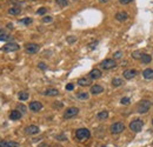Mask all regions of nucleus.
Masks as SVG:
<instances>
[{
  "label": "nucleus",
  "mask_w": 153,
  "mask_h": 147,
  "mask_svg": "<svg viewBox=\"0 0 153 147\" xmlns=\"http://www.w3.org/2000/svg\"><path fill=\"white\" fill-rule=\"evenodd\" d=\"M89 137H91V132L87 128H78L75 131V138L79 141H85L89 139Z\"/></svg>",
  "instance_id": "f257e3e1"
},
{
  "label": "nucleus",
  "mask_w": 153,
  "mask_h": 147,
  "mask_svg": "<svg viewBox=\"0 0 153 147\" xmlns=\"http://www.w3.org/2000/svg\"><path fill=\"white\" fill-rule=\"evenodd\" d=\"M150 108H151V102L148 100H141L137 106V112L140 114H144V113H147Z\"/></svg>",
  "instance_id": "f03ea898"
},
{
  "label": "nucleus",
  "mask_w": 153,
  "mask_h": 147,
  "mask_svg": "<svg viewBox=\"0 0 153 147\" xmlns=\"http://www.w3.org/2000/svg\"><path fill=\"white\" fill-rule=\"evenodd\" d=\"M124 130H125V125L122 124V123H114L110 127V131H111L112 134H119Z\"/></svg>",
  "instance_id": "7ed1b4c3"
},
{
  "label": "nucleus",
  "mask_w": 153,
  "mask_h": 147,
  "mask_svg": "<svg viewBox=\"0 0 153 147\" xmlns=\"http://www.w3.org/2000/svg\"><path fill=\"white\" fill-rule=\"evenodd\" d=\"M100 66L103 70H112L117 66V63H115L114 59H105L104 61H101Z\"/></svg>",
  "instance_id": "20e7f679"
},
{
  "label": "nucleus",
  "mask_w": 153,
  "mask_h": 147,
  "mask_svg": "<svg viewBox=\"0 0 153 147\" xmlns=\"http://www.w3.org/2000/svg\"><path fill=\"white\" fill-rule=\"evenodd\" d=\"M143 126H144V124H143V121H141L140 119H134V120H132L131 124H130V128H131L133 132H140L141 128H143Z\"/></svg>",
  "instance_id": "39448f33"
},
{
  "label": "nucleus",
  "mask_w": 153,
  "mask_h": 147,
  "mask_svg": "<svg viewBox=\"0 0 153 147\" xmlns=\"http://www.w3.org/2000/svg\"><path fill=\"white\" fill-rule=\"evenodd\" d=\"M78 113H79V108H77V107H68L64 112V119H71V118L75 116Z\"/></svg>",
  "instance_id": "423d86ee"
},
{
  "label": "nucleus",
  "mask_w": 153,
  "mask_h": 147,
  "mask_svg": "<svg viewBox=\"0 0 153 147\" xmlns=\"http://www.w3.org/2000/svg\"><path fill=\"white\" fill-rule=\"evenodd\" d=\"M20 47H19V45L18 44H15V42H7L6 45H4V47L1 48L3 49V52H5V53H8V52H14V51H18Z\"/></svg>",
  "instance_id": "0eeeda50"
},
{
  "label": "nucleus",
  "mask_w": 153,
  "mask_h": 147,
  "mask_svg": "<svg viewBox=\"0 0 153 147\" xmlns=\"http://www.w3.org/2000/svg\"><path fill=\"white\" fill-rule=\"evenodd\" d=\"M25 49L28 54H36L38 51H39V45L38 44H26L25 46Z\"/></svg>",
  "instance_id": "6e6552de"
},
{
  "label": "nucleus",
  "mask_w": 153,
  "mask_h": 147,
  "mask_svg": "<svg viewBox=\"0 0 153 147\" xmlns=\"http://www.w3.org/2000/svg\"><path fill=\"white\" fill-rule=\"evenodd\" d=\"M39 127L36 126V125H29L25 128V133L28 134V135H34V134H38L39 133Z\"/></svg>",
  "instance_id": "1a4fd4ad"
},
{
  "label": "nucleus",
  "mask_w": 153,
  "mask_h": 147,
  "mask_svg": "<svg viewBox=\"0 0 153 147\" xmlns=\"http://www.w3.org/2000/svg\"><path fill=\"white\" fill-rule=\"evenodd\" d=\"M29 109L32 111V112H39L41 108H43V104L39 102V101H32L29 104Z\"/></svg>",
  "instance_id": "9d476101"
},
{
  "label": "nucleus",
  "mask_w": 153,
  "mask_h": 147,
  "mask_svg": "<svg viewBox=\"0 0 153 147\" xmlns=\"http://www.w3.org/2000/svg\"><path fill=\"white\" fill-rule=\"evenodd\" d=\"M122 75H124L125 79L130 80V79H133V78L137 75V71L133 70V68H131V70H125L124 73H122Z\"/></svg>",
  "instance_id": "9b49d317"
},
{
  "label": "nucleus",
  "mask_w": 153,
  "mask_h": 147,
  "mask_svg": "<svg viewBox=\"0 0 153 147\" xmlns=\"http://www.w3.org/2000/svg\"><path fill=\"white\" fill-rule=\"evenodd\" d=\"M89 92L92 93V94H100V93H103L104 92V87L103 86H100V85H93L91 87V90H89Z\"/></svg>",
  "instance_id": "f8f14e48"
},
{
  "label": "nucleus",
  "mask_w": 153,
  "mask_h": 147,
  "mask_svg": "<svg viewBox=\"0 0 153 147\" xmlns=\"http://www.w3.org/2000/svg\"><path fill=\"white\" fill-rule=\"evenodd\" d=\"M101 71L100 70H98V68H94V70H92L91 72H89V79H92V80H96V79H99V78H101Z\"/></svg>",
  "instance_id": "ddd939ff"
},
{
  "label": "nucleus",
  "mask_w": 153,
  "mask_h": 147,
  "mask_svg": "<svg viewBox=\"0 0 153 147\" xmlns=\"http://www.w3.org/2000/svg\"><path fill=\"white\" fill-rule=\"evenodd\" d=\"M139 60L141 61V64H144V65H147V64H150V63L152 61V56H151L150 54L141 53V56H140V59H139Z\"/></svg>",
  "instance_id": "4468645a"
},
{
  "label": "nucleus",
  "mask_w": 153,
  "mask_h": 147,
  "mask_svg": "<svg viewBox=\"0 0 153 147\" xmlns=\"http://www.w3.org/2000/svg\"><path fill=\"white\" fill-rule=\"evenodd\" d=\"M115 19H117L118 21H125V20L129 19V14H127L126 12H124V11L118 12V13L115 14Z\"/></svg>",
  "instance_id": "2eb2a0df"
},
{
  "label": "nucleus",
  "mask_w": 153,
  "mask_h": 147,
  "mask_svg": "<svg viewBox=\"0 0 153 147\" xmlns=\"http://www.w3.org/2000/svg\"><path fill=\"white\" fill-rule=\"evenodd\" d=\"M21 113L18 111V109H15V111H12L11 113H10V119L11 120H19L20 118H21Z\"/></svg>",
  "instance_id": "dca6fc26"
},
{
  "label": "nucleus",
  "mask_w": 153,
  "mask_h": 147,
  "mask_svg": "<svg viewBox=\"0 0 153 147\" xmlns=\"http://www.w3.org/2000/svg\"><path fill=\"white\" fill-rule=\"evenodd\" d=\"M59 94V91L55 90V88H48L44 92V95H47V97H55Z\"/></svg>",
  "instance_id": "f3484780"
},
{
  "label": "nucleus",
  "mask_w": 153,
  "mask_h": 147,
  "mask_svg": "<svg viewBox=\"0 0 153 147\" xmlns=\"http://www.w3.org/2000/svg\"><path fill=\"white\" fill-rule=\"evenodd\" d=\"M91 79L89 78H80L79 80H78V85L79 86H82V87H85V86H89L91 85Z\"/></svg>",
  "instance_id": "a211bd4d"
},
{
  "label": "nucleus",
  "mask_w": 153,
  "mask_h": 147,
  "mask_svg": "<svg viewBox=\"0 0 153 147\" xmlns=\"http://www.w3.org/2000/svg\"><path fill=\"white\" fill-rule=\"evenodd\" d=\"M143 77H144L145 79H147V80L152 79V78H153V70H152V68H146V70H144V71H143Z\"/></svg>",
  "instance_id": "6ab92c4d"
},
{
  "label": "nucleus",
  "mask_w": 153,
  "mask_h": 147,
  "mask_svg": "<svg viewBox=\"0 0 153 147\" xmlns=\"http://www.w3.org/2000/svg\"><path fill=\"white\" fill-rule=\"evenodd\" d=\"M20 12H21V8L18 6H13V7L8 8V13L12 15H18V14H20Z\"/></svg>",
  "instance_id": "aec40b11"
},
{
  "label": "nucleus",
  "mask_w": 153,
  "mask_h": 147,
  "mask_svg": "<svg viewBox=\"0 0 153 147\" xmlns=\"http://www.w3.org/2000/svg\"><path fill=\"white\" fill-rule=\"evenodd\" d=\"M97 118L99 120H105V119H107V118H108V112L107 111H101V112L98 113Z\"/></svg>",
  "instance_id": "412c9836"
},
{
  "label": "nucleus",
  "mask_w": 153,
  "mask_h": 147,
  "mask_svg": "<svg viewBox=\"0 0 153 147\" xmlns=\"http://www.w3.org/2000/svg\"><path fill=\"white\" fill-rule=\"evenodd\" d=\"M122 84H124V81H122V79H120V78H113V79H112V85H113L114 87H119V86H121Z\"/></svg>",
  "instance_id": "4be33fe9"
},
{
  "label": "nucleus",
  "mask_w": 153,
  "mask_h": 147,
  "mask_svg": "<svg viewBox=\"0 0 153 147\" xmlns=\"http://www.w3.org/2000/svg\"><path fill=\"white\" fill-rule=\"evenodd\" d=\"M88 93H86V92H79V93H77V98L78 99H80V100H87L88 99Z\"/></svg>",
  "instance_id": "5701e85b"
},
{
  "label": "nucleus",
  "mask_w": 153,
  "mask_h": 147,
  "mask_svg": "<svg viewBox=\"0 0 153 147\" xmlns=\"http://www.w3.org/2000/svg\"><path fill=\"white\" fill-rule=\"evenodd\" d=\"M28 97H29V95H28L27 92H20V93L18 94V98H19L20 101H25V100H27Z\"/></svg>",
  "instance_id": "b1692460"
},
{
  "label": "nucleus",
  "mask_w": 153,
  "mask_h": 147,
  "mask_svg": "<svg viewBox=\"0 0 153 147\" xmlns=\"http://www.w3.org/2000/svg\"><path fill=\"white\" fill-rule=\"evenodd\" d=\"M13 39L12 36H8V34H1L0 36V41H11Z\"/></svg>",
  "instance_id": "393cba45"
},
{
  "label": "nucleus",
  "mask_w": 153,
  "mask_h": 147,
  "mask_svg": "<svg viewBox=\"0 0 153 147\" xmlns=\"http://www.w3.org/2000/svg\"><path fill=\"white\" fill-rule=\"evenodd\" d=\"M19 22H21V24H24V25H29V24H32V19L31 18H24V19H21V20H19Z\"/></svg>",
  "instance_id": "a878e982"
},
{
  "label": "nucleus",
  "mask_w": 153,
  "mask_h": 147,
  "mask_svg": "<svg viewBox=\"0 0 153 147\" xmlns=\"http://www.w3.org/2000/svg\"><path fill=\"white\" fill-rule=\"evenodd\" d=\"M57 4L60 6V7H65L67 6V0H55Z\"/></svg>",
  "instance_id": "bb28decb"
},
{
  "label": "nucleus",
  "mask_w": 153,
  "mask_h": 147,
  "mask_svg": "<svg viewBox=\"0 0 153 147\" xmlns=\"http://www.w3.org/2000/svg\"><path fill=\"white\" fill-rule=\"evenodd\" d=\"M18 111L21 113V114H25L26 113V106H24V105H18Z\"/></svg>",
  "instance_id": "cd10ccee"
},
{
  "label": "nucleus",
  "mask_w": 153,
  "mask_h": 147,
  "mask_svg": "<svg viewBox=\"0 0 153 147\" xmlns=\"http://www.w3.org/2000/svg\"><path fill=\"white\" fill-rule=\"evenodd\" d=\"M7 147H19V144L17 141H7Z\"/></svg>",
  "instance_id": "c85d7f7f"
},
{
  "label": "nucleus",
  "mask_w": 153,
  "mask_h": 147,
  "mask_svg": "<svg viewBox=\"0 0 153 147\" xmlns=\"http://www.w3.org/2000/svg\"><path fill=\"white\" fill-rule=\"evenodd\" d=\"M130 101H131V100H130L129 97H124V98H122V99L120 100V102H121L122 105H127V104H130Z\"/></svg>",
  "instance_id": "c756f323"
},
{
  "label": "nucleus",
  "mask_w": 153,
  "mask_h": 147,
  "mask_svg": "<svg viewBox=\"0 0 153 147\" xmlns=\"http://www.w3.org/2000/svg\"><path fill=\"white\" fill-rule=\"evenodd\" d=\"M55 139H57V140H59V141H66V140H67L66 135H64V134H60V135H57V137H55Z\"/></svg>",
  "instance_id": "7c9ffc66"
},
{
  "label": "nucleus",
  "mask_w": 153,
  "mask_h": 147,
  "mask_svg": "<svg viewBox=\"0 0 153 147\" xmlns=\"http://www.w3.org/2000/svg\"><path fill=\"white\" fill-rule=\"evenodd\" d=\"M140 56H141V53L138 52V51H136V52L132 53V58L133 59H140Z\"/></svg>",
  "instance_id": "2f4dec72"
},
{
  "label": "nucleus",
  "mask_w": 153,
  "mask_h": 147,
  "mask_svg": "<svg viewBox=\"0 0 153 147\" xmlns=\"http://www.w3.org/2000/svg\"><path fill=\"white\" fill-rule=\"evenodd\" d=\"M122 56V52H120V51H118V52H115L114 54H113V58L114 59H120Z\"/></svg>",
  "instance_id": "473e14b6"
},
{
  "label": "nucleus",
  "mask_w": 153,
  "mask_h": 147,
  "mask_svg": "<svg viewBox=\"0 0 153 147\" xmlns=\"http://www.w3.org/2000/svg\"><path fill=\"white\" fill-rule=\"evenodd\" d=\"M46 12H47V8H45V7H41V8H39V10L37 11L38 14H45Z\"/></svg>",
  "instance_id": "72a5a7b5"
},
{
  "label": "nucleus",
  "mask_w": 153,
  "mask_h": 147,
  "mask_svg": "<svg viewBox=\"0 0 153 147\" xmlns=\"http://www.w3.org/2000/svg\"><path fill=\"white\" fill-rule=\"evenodd\" d=\"M52 20H53L52 17H44V18H43V22H45V24H46V22H51Z\"/></svg>",
  "instance_id": "f704fd0d"
},
{
  "label": "nucleus",
  "mask_w": 153,
  "mask_h": 147,
  "mask_svg": "<svg viewBox=\"0 0 153 147\" xmlns=\"http://www.w3.org/2000/svg\"><path fill=\"white\" fill-rule=\"evenodd\" d=\"M67 41H68L70 44H73V42L77 41V38H75V37H68V38H67Z\"/></svg>",
  "instance_id": "c9c22d12"
},
{
  "label": "nucleus",
  "mask_w": 153,
  "mask_h": 147,
  "mask_svg": "<svg viewBox=\"0 0 153 147\" xmlns=\"http://www.w3.org/2000/svg\"><path fill=\"white\" fill-rule=\"evenodd\" d=\"M73 88H74V85H73V84H67V85H66V90H67V91H72Z\"/></svg>",
  "instance_id": "e433bc0d"
},
{
  "label": "nucleus",
  "mask_w": 153,
  "mask_h": 147,
  "mask_svg": "<svg viewBox=\"0 0 153 147\" xmlns=\"http://www.w3.org/2000/svg\"><path fill=\"white\" fill-rule=\"evenodd\" d=\"M38 67L41 68V70H46V68H47V66H46L44 63H39V64H38Z\"/></svg>",
  "instance_id": "4c0bfd02"
},
{
  "label": "nucleus",
  "mask_w": 153,
  "mask_h": 147,
  "mask_svg": "<svg viewBox=\"0 0 153 147\" xmlns=\"http://www.w3.org/2000/svg\"><path fill=\"white\" fill-rule=\"evenodd\" d=\"M120 1V4H122V5H126V4H130L132 0H119Z\"/></svg>",
  "instance_id": "58836bf2"
},
{
  "label": "nucleus",
  "mask_w": 153,
  "mask_h": 147,
  "mask_svg": "<svg viewBox=\"0 0 153 147\" xmlns=\"http://www.w3.org/2000/svg\"><path fill=\"white\" fill-rule=\"evenodd\" d=\"M0 147H7V141L1 140V141H0Z\"/></svg>",
  "instance_id": "ea45409f"
},
{
  "label": "nucleus",
  "mask_w": 153,
  "mask_h": 147,
  "mask_svg": "<svg viewBox=\"0 0 153 147\" xmlns=\"http://www.w3.org/2000/svg\"><path fill=\"white\" fill-rule=\"evenodd\" d=\"M97 44H98V41H94V42H92V44H91V45H89V47H91V48H94V47H96V45H97Z\"/></svg>",
  "instance_id": "a19ab883"
},
{
  "label": "nucleus",
  "mask_w": 153,
  "mask_h": 147,
  "mask_svg": "<svg viewBox=\"0 0 153 147\" xmlns=\"http://www.w3.org/2000/svg\"><path fill=\"white\" fill-rule=\"evenodd\" d=\"M38 147H50V146H48L47 144H45V142H43V144H40V145H39Z\"/></svg>",
  "instance_id": "79ce46f5"
},
{
  "label": "nucleus",
  "mask_w": 153,
  "mask_h": 147,
  "mask_svg": "<svg viewBox=\"0 0 153 147\" xmlns=\"http://www.w3.org/2000/svg\"><path fill=\"white\" fill-rule=\"evenodd\" d=\"M99 1H100V3H107L108 0H99Z\"/></svg>",
  "instance_id": "37998d69"
},
{
  "label": "nucleus",
  "mask_w": 153,
  "mask_h": 147,
  "mask_svg": "<svg viewBox=\"0 0 153 147\" xmlns=\"http://www.w3.org/2000/svg\"><path fill=\"white\" fill-rule=\"evenodd\" d=\"M7 26H8V28H13V26H12V24H8Z\"/></svg>",
  "instance_id": "c03bdc74"
},
{
  "label": "nucleus",
  "mask_w": 153,
  "mask_h": 147,
  "mask_svg": "<svg viewBox=\"0 0 153 147\" xmlns=\"http://www.w3.org/2000/svg\"><path fill=\"white\" fill-rule=\"evenodd\" d=\"M52 147H61L60 145H54V146H52Z\"/></svg>",
  "instance_id": "a18cd8bd"
},
{
  "label": "nucleus",
  "mask_w": 153,
  "mask_h": 147,
  "mask_svg": "<svg viewBox=\"0 0 153 147\" xmlns=\"http://www.w3.org/2000/svg\"><path fill=\"white\" fill-rule=\"evenodd\" d=\"M152 125H153V119H152Z\"/></svg>",
  "instance_id": "49530a36"
}]
</instances>
